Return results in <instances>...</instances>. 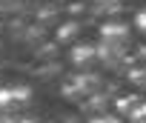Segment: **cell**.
I'll return each mask as SVG.
<instances>
[{
	"instance_id": "5",
	"label": "cell",
	"mask_w": 146,
	"mask_h": 123,
	"mask_svg": "<svg viewBox=\"0 0 146 123\" xmlns=\"http://www.w3.org/2000/svg\"><path fill=\"white\" fill-rule=\"evenodd\" d=\"M75 32H80V23H78V26H75V23H66V26L60 29V40H72Z\"/></svg>"
},
{
	"instance_id": "3",
	"label": "cell",
	"mask_w": 146,
	"mask_h": 123,
	"mask_svg": "<svg viewBox=\"0 0 146 123\" xmlns=\"http://www.w3.org/2000/svg\"><path fill=\"white\" fill-rule=\"evenodd\" d=\"M95 60H98V49H92V46H75L72 49V63L80 66V69H89Z\"/></svg>"
},
{
	"instance_id": "6",
	"label": "cell",
	"mask_w": 146,
	"mask_h": 123,
	"mask_svg": "<svg viewBox=\"0 0 146 123\" xmlns=\"http://www.w3.org/2000/svg\"><path fill=\"white\" fill-rule=\"evenodd\" d=\"M137 100H140V97H135V95H132V97H126V100H117V109H120V112H123V109H129V112H132Z\"/></svg>"
},
{
	"instance_id": "7",
	"label": "cell",
	"mask_w": 146,
	"mask_h": 123,
	"mask_svg": "<svg viewBox=\"0 0 146 123\" xmlns=\"http://www.w3.org/2000/svg\"><path fill=\"white\" fill-rule=\"evenodd\" d=\"M92 123H123L120 117H109V114H103V117H95Z\"/></svg>"
},
{
	"instance_id": "1",
	"label": "cell",
	"mask_w": 146,
	"mask_h": 123,
	"mask_svg": "<svg viewBox=\"0 0 146 123\" xmlns=\"http://www.w3.org/2000/svg\"><path fill=\"white\" fill-rule=\"evenodd\" d=\"M32 89L26 86H6V89H0V112H20V109H29L32 106Z\"/></svg>"
},
{
	"instance_id": "8",
	"label": "cell",
	"mask_w": 146,
	"mask_h": 123,
	"mask_svg": "<svg viewBox=\"0 0 146 123\" xmlns=\"http://www.w3.org/2000/svg\"><path fill=\"white\" fill-rule=\"evenodd\" d=\"M137 29H140V32H146V9L137 15Z\"/></svg>"
},
{
	"instance_id": "4",
	"label": "cell",
	"mask_w": 146,
	"mask_h": 123,
	"mask_svg": "<svg viewBox=\"0 0 146 123\" xmlns=\"http://www.w3.org/2000/svg\"><path fill=\"white\" fill-rule=\"evenodd\" d=\"M129 123H146V100H137L129 112Z\"/></svg>"
},
{
	"instance_id": "2",
	"label": "cell",
	"mask_w": 146,
	"mask_h": 123,
	"mask_svg": "<svg viewBox=\"0 0 146 123\" xmlns=\"http://www.w3.org/2000/svg\"><path fill=\"white\" fill-rule=\"evenodd\" d=\"M100 37H103L106 46L123 49V46H129V40H132V29H129L126 23H109V26L100 29Z\"/></svg>"
}]
</instances>
